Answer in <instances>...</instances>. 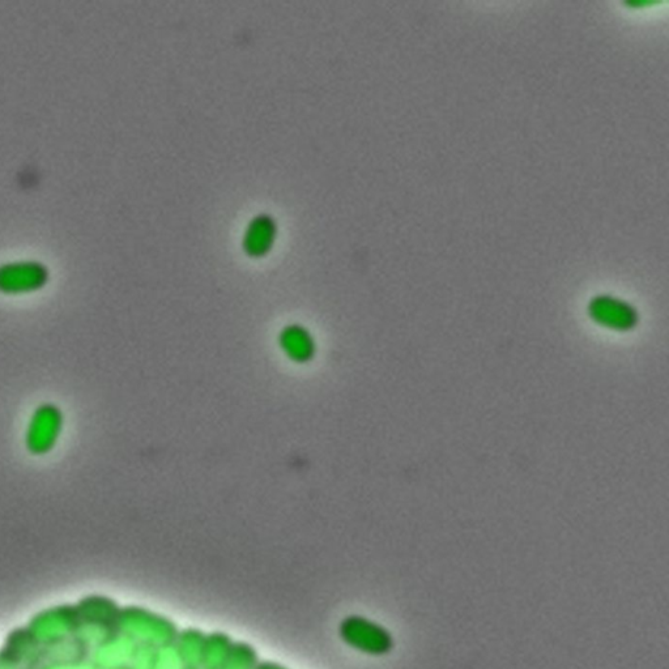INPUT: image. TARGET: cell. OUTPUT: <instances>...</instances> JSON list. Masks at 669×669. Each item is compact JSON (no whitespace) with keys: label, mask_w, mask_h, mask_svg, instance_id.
Masks as SVG:
<instances>
[{"label":"cell","mask_w":669,"mask_h":669,"mask_svg":"<svg viewBox=\"0 0 669 669\" xmlns=\"http://www.w3.org/2000/svg\"><path fill=\"white\" fill-rule=\"evenodd\" d=\"M155 669H185L174 645L161 647V649H159V656H157Z\"/></svg>","instance_id":"12"},{"label":"cell","mask_w":669,"mask_h":669,"mask_svg":"<svg viewBox=\"0 0 669 669\" xmlns=\"http://www.w3.org/2000/svg\"><path fill=\"white\" fill-rule=\"evenodd\" d=\"M234 639L224 632L208 633L202 669H221L227 662Z\"/></svg>","instance_id":"9"},{"label":"cell","mask_w":669,"mask_h":669,"mask_svg":"<svg viewBox=\"0 0 669 669\" xmlns=\"http://www.w3.org/2000/svg\"><path fill=\"white\" fill-rule=\"evenodd\" d=\"M255 669H289L288 667L283 666L278 662H272V660H261L258 663L257 668Z\"/></svg>","instance_id":"13"},{"label":"cell","mask_w":669,"mask_h":669,"mask_svg":"<svg viewBox=\"0 0 669 669\" xmlns=\"http://www.w3.org/2000/svg\"><path fill=\"white\" fill-rule=\"evenodd\" d=\"M185 669H191V668H185Z\"/></svg>","instance_id":"14"},{"label":"cell","mask_w":669,"mask_h":669,"mask_svg":"<svg viewBox=\"0 0 669 669\" xmlns=\"http://www.w3.org/2000/svg\"><path fill=\"white\" fill-rule=\"evenodd\" d=\"M206 637L207 633L194 626L180 630L174 647L185 668L202 669Z\"/></svg>","instance_id":"7"},{"label":"cell","mask_w":669,"mask_h":669,"mask_svg":"<svg viewBox=\"0 0 669 669\" xmlns=\"http://www.w3.org/2000/svg\"><path fill=\"white\" fill-rule=\"evenodd\" d=\"M588 315L598 325L613 331H630L638 325V313L632 305L605 294L592 298Z\"/></svg>","instance_id":"4"},{"label":"cell","mask_w":669,"mask_h":669,"mask_svg":"<svg viewBox=\"0 0 669 669\" xmlns=\"http://www.w3.org/2000/svg\"><path fill=\"white\" fill-rule=\"evenodd\" d=\"M280 347L294 362H308L315 355V344L308 330L300 326L284 328L280 334Z\"/></svg>","instance_id":"8"},{"label":"cell","mask_w":669,"mask_h":669,"mask_svg":"<svg viewBox=\"0 0 669 669\" xmlns=\"http://www.w3.org/2000/svg\"><path fill=\"white\" fill-rule=\"evenodd\" d=\"M180 630L170 617L135 605L122 609L119 620V632L157 649L173 646Z\"/></svg>","instance_id":"1"},{"label":"cell","mask_w":669,"mask_h":669,"mask_svg":"<svg viewBox=\"0 0 669 669\" xmlns=\"http://www.w3.org/2000/svg\"><path fill=\"white\" fill-rule=\"evenodd\" d=\"M339 637L345 645L359 653L385 656L394 649V637L385 628L364 616L351 615L340 621Z\"/></svg>","instance_id":"2"},{"label":"cell","mask_w":669,"mask_h":669,"mask_svg":"<svg viewBox=\"0 0 669 669\" xmlns=\"http://www.w3.org/2000/svg\"><path fill=\"white\" fill-rule=\"evenodd\" d=\"M65 425L62 409L53 403H44L34 409L25 433V447L34 457H44L57 445Z\"/></svg>","instance_id":"3"},{"label":"cell","mask_w":669,"mask_h":669,"mask_svg":"<svg viewBox=\"0 0 669 669\" xmlns=\"http://www.w3.org/2000/svg\"><path fill=\"white\" fill-rule=\"evenodd\" d=\"M159 649L155 646L138 643L135 653L132 655L130 669H155Z\"/></svg>","instance_id":"11"},{"label":"cell","mask_w":669,"mask_h":669,"mask_svg":"<svg viewBox=\"0 0 669 669\" xmlns=\"http://www.w3.org/2000/svg\"><path fill=\"white\" fill-rule=\"evenodd\" d=\"M259 662L258 651L251 643L234 641L227 662L221 669H255Z\"/></svg>","instance_id":"10"},{"label":"cell","mask_w":669,"mask_h":669,"mask_svg":"<svg viewBox=\"0 0 669 669\" xmlns=\"http://www.w3.org/2000/svg\"><path fill=\"white\" fill-rule=\"evenodd\" d=\"M49 280V272L36 262L6 264L0 267V292L25 294L40 291Z\"/></svg>","instance_id":"5"},{"label":"cell","mask_w":669,"mask_h":669,"mask_svg":"<svg viewBox=\"0 0 669 669\" xmlns=\"http://www.w3.org/2000/svg\"><path fill=\"white\" fill-rule=\"evenodd\" d=\"M276 234H278V227L271 216L255 217L245 232V253L253 258L264 257L274 246Z\"/></svg>","instance_id":"6"}]
</instances>
